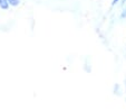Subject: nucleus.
I'll return each mask as SVG.
<instances>
[{
	"label": "nucleus",
	"mask_w": 126,
	"mask_h": 111,
	"mask_svg": "<svg viewBox=\"0 0 126 111\" xmlns=\"http://www.w3.org/2000/svg\"><path fill=\"white\" fill-rule=\"evenodd\" d=\"M121 17H122V18H126V7H124V8H123V10H122V12H121Z\"/></svg>",
	"instance_id": "20e7f679"
},
{
	"label": "nucleus",
	"mask_w": 126,
	"mask_h": 111,
	"mask_svg": "<svg viewBox=\"0 0 126 111\" xmlns=\"http://www.w3.org/2000/svg\"><path fill=\"white\" fill-rule=\"evenodd\" d=\"M8 3H9L10 7L12 8H16L21 3V0H8Z\"/></svg>",
	"instance_id": "7ed1b4c3"
},
{
	"label": "nucleus",
	"mask_w": 126,
	"mask_h": 111,
	"mask_svg": "<svg viewBox=\"0 0 126 111\" xmlns=\"http://www.w3.org/2000/svg\"><path fill=\"white\" fill-rule=\"evenodd\" d=\"M10 8L8 0H0V9L1 10H8Z\"/></svg>",
	"instance_id": "f03ea898"
},
{
	"label": "nucleus",
	"mask_w": 126,
	"mask_h": 111,
	"mask_svg": "<svg viewBox=\"0 0 126 111\" xmlns=\"http://www.w3.org/2000/svg\"><path fill=\"white\" fill-rule=\"evenodd\" d=\"M125 101H126V99H125Z\"/></svg>",
	"instance_id": "0eeeda50"
},
{
	"label": "nucleus",
	"mask_w": 126,
	"mask_h": 111,
	"mask_svg": "<svg viewBox=\"0 0 126 111\" xmlns=\"http://www.w3.org/2000/svg\"><path fill=\"white\" fill-rule=\"evenodd\" d=\"M113 93L115 94V95H122L123 94V89H122V87L119 84H115L114 88H113Z\"/></svg>",
	"instance_id": "f257e3e1"
},
{
	"label": "nucleus",
	"mask_w": 126,
	"mask_h": 111,
	"mask_svg": "<svg viewBox=\"0 0 126 111\" xmlns=\"http://www.w3.org/2000/svg\"><path fill=\"white\" fill-rule=\"evenodd\" d=\"M121 1H122V0H112V5L113 6H116V5H118Z\"/></svg>",
	"instance_id": "39448f33"
},
{
	"label": "nucleus",
	"mask_w": 126,
	"mask_h": 111,
	"mask_svg": "<svg viewBox=\"0 0 126 111\" xmlns=\"http://www.w3.org/2000/svg\"><path fill=\"white\" fill-rule=\"evenodd\" d=\"M125 93H126V81H125Z\"/></svg>",
	"instance_id": "423d86ee"
}]
</instances>
